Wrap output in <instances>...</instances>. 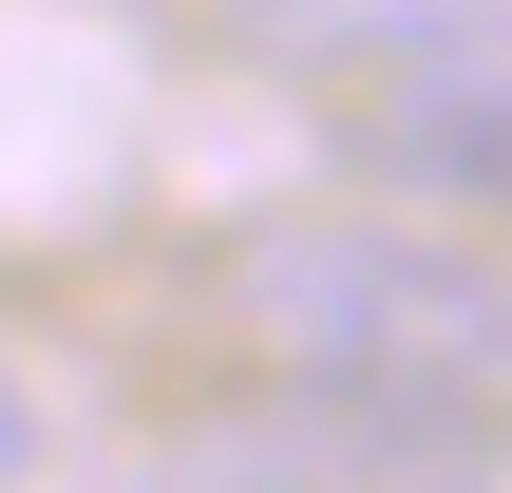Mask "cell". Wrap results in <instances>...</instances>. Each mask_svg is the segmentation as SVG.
Segmentation results:
<instances>
[{"instance_id": "3", "label": "cell", "mask_w": 512, "mask_h": 493, "mask_svg": "<svg viewBox=\"0 0 512 493\" xmlns=\"http://www.w3.org/2000/svg\"><path fill=\"white\" fill-rule=\"evenodd\" d=\"M285 76H361V57H399V38H437V19H494V0H228Z\"/></svg>"}, {"instance_id": "1", "label": "cell", "mask_w": 512, "mask_h": 493, "mask_svg": "<svg viewBox=\"0 0 512 493\" xmlns=\"http://www.w3.org/2000/svg\"><path fill=\"white\" fill-rule=\"evenodd\" d=\"M228 323L342 475L494 493V456H512V247H475L456 209H285V228L228 247Z\"/></svg>"}, {"instance_id": "5", "label": "cell", "mask_w": 512, "mask_h": 493, "mask_svg": "<svg viewBox=\"0 0 512 493\" xmlns=\"http://www.w3.org/2000/svg\"><path fill=\"white\" fill-rule=\"evenodd\" d=\"M19 456H38V399H19V380H0V475H19Z\"/></svg>"}, {"instance_id": "4", "label": "cell", "mask_w": 512, "mask_h": 493, "mask_svg": "<svg viewBox=\"0 0 512 493\" xmlns=\"http://www.w3.org/2000/svg\"><path fill=\"white\" fill-rule=\"evenodd\" d=\"M133 493H342V475H304V456H247V437H209V456H152Z\"/></svg>"}, {"instance_id": "2", "label": "cell", "mask_w": 512, "mask_h": 493, "mask_svg": "<svg viewBox=\"0 0 512 493\" xmlns=\"http://www.w3.org/2000/svg\"><path fill=\"white\" fill-rule=\"evenodd\" d=\"M323 152H342L380 209L512 228V0L399 38V57H361V76H323Z\"/></svg>"}]
</instances>
